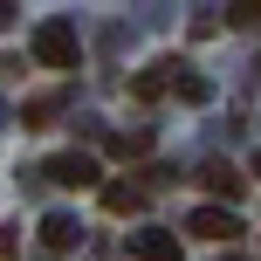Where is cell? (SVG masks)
Wrapping results in <instances>:
<instances>
[{
  "label": "cell",
  "instance_id": "10",
  "mask_svg": "<svg viewBox=\"0 0 261 261\" xmlns=\"http://www.w3.org/2000/svg\"><path fill=\"white\" fill-rule=\"evenodd\" d=\"M110 151H117V158H138V151H151V138H144V130H117Z\"/></svg>",
  "mask_w": 261,
  "mask_h": 261
},
{
  "label": "cell",
  "instance_id": "2",
  "mask_svg": "<svg viewBox=\"0 0 261 261\" xmlns=\"http://www.w3.org/2000/svg\"><path fill=\"white\" fill-rule=\"evenodd\" d=\"M179 76H186L179 62H151V69H138V76H130V96H138V103H158L165 90H179Z\"/></svg>",
  "mask_w": 261,
  "mask_h": 261
},
{
  "label": "cell",
  "instance_id": "5",
  "mask_svg": "<svg viewBox=\"0 0 261 261\" xmlns=\"http://www.w3.org/2000/svg\"><path fill=\"white\" fill-rule=\"evenodd\" d=\"M186 227H193L199 241H234V234H241V220H234L227 206H199V213H193Z\"/></svg>",
  "mask_w": 261,
  "mask_h": 261
},
{
  "label": "cell",
  "instance_id": "7",
  "mask_svg": "<svg viewBox=\"0 0 261 261\" xmlns=\"http://www.w3.org/2000/svg\"><path fill=\"white\" fill-rule=\"evenodd\" d=\"M199 186H206L213 199H234V193H241V172L227 165V158H213V165H199Z\"/></svg>",
  "mask_w": 261,
  "mask_h": 261
},
{
  "label": "cell",
  "instance_id": "9",
  "mask_svg": "<svg viewBox=\"0 0 261 261\" xmlns=\"http://www.w3.org/2000/svg\"><path fill=\"white\" fill-rule=\"evenodd\" d=\"M55 110H62V90H41V96H28V110H21V117H28V124H48Z\"/></svg>",
  "mask_w": 261,
  "mask_h": 261
},
{
  "label": "cell",
  "instance_id": "4",
  "mask_svg": "<svg viewBox=\"0 0 261 261\" xmlns=\"http://www.w3.org/2000/svg\"><path fill=\"white\" fill-rule=\"evenodd\" d=\"M130 254H138V261H179L186 248L165 234V227H138V234H130Z\"/></svg>",
  "mask_w": 261,
  "mask_h": 261
},
{
  "label": "cell",
  "instance_id": "3",
  "mask_svg": "<svg viewBox=\"0 0 261 261\" xmlns=\"http://www.w3.org/2000/svg\"><path fill=\"white\" fill-rule=\"evenodd\" d=\"M48 179L55 186H96V158L90 151H62V158H48Z\"/></svg>",
  "mask_w": 261,
  "mask_h": 261
},
{
  "label": "cell",
  "instance_id": "13",
  "mask_svg": "<svg viewBox=\"0 0 261 261\" xmlns=\"http://www.w3.org/2000/svg\"><path fill=\"white\" fill-rule=\"evenodd\" d=\"M254 172H261V158H254Z\"/></svg>",
  "mask_w": 261,
  "mask_h": 261
},
{
  "label": "cell",
  "instance_id": "12",
  "mask_svg": "<svg viewBox=\"0 0 261 261\" xmlns=\"http://www.w3.org/2000/svg\"><path fill=\"white\" fill-rule=\"evenodd\" d=\"M14 248H21V234H14V227H0V261H7Z\"/></svg>",
  "mask_w": 261,
  "mask_h": 261
},
{
  "label": "cell",
  "instance_id": "11",
  "mask_svg": "<svg viewBox=\"0 0 261 261\" xmlns=\"http://www.w3.org/2000/svg\"><path fill=\"white\" fill-rule=\"evenodd\" d=\"M234 28H261V0H241V7H234Z\"/></svg>",
  "mask_w": 261,
  "mask_h": 261
},
{
  "label": "cell",
  "instance_id": "6",
  "mask_svg": "<svg viewBox=\"0 0 261 261\" xmlns=\"http://www.w3.org/2000/svg\"><path fill=\"white\" fill-rule=\"evenodd\" d=\"M41 241H48L55 254H69L83 241V220H76V213H48V220H41Z\"/></svg>",
  "mask_w": 261,
  "mask_h": 261
},
{
  "label": "cell",
  "instance_id": "1",
  "mask_svg": "<svg viewBox=\"0 0 261 261\" xmlns=\"http://www.w3.org/2000/svg\"><path fill=\"white\" fill-rule=\"evenodd\" d=\"M35 62L76 69V28H69V21H41V28H35Z\"/></svg>",
  "mask_w": 261,
  "mask_h": 261
},
{
  "label": "cell",
  "instance_id": "8",
  "mask_svg": "<svg viewBox=\"0 0 261 261\" xmlns=\"http://www.w3.org/2000/svg\"><path fill=\"white\" fill-rule=\"evenodd\" d=\"M103 206L110 213H138L144 206V186H103Z\"/></svg>",
  "mask_w": 261,
  "mask_h": 261
}]
</instances>
